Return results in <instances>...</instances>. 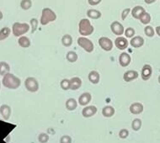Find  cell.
<instances>
[{
	"mask_svg": "<svg viewBox=\"0 0 160 143\" xmlns=\"http://www.w3.org/2000/svg\"><path fill=\"white\" fill-rule=\"evenodd\" d=\"M2 84L8 89H17L21 85V80L13 73L8 72L3 76Z\"/></svg>",
	"mask_w": 160,
	"mask_h": 143,
	"instance_id": "obj_1",
	"label": "cell"
},
{
	"mask_svg": "<svg viewBox=\"0 0 160 143\" xmlns=\"http://www.w3.org/2000/svg\"><path fill=\"white\" fill-rule=\"evenodd\" d=\"M94 31V26L88 19H82L78 23V32L82 36H88Z\"/></svg>",
	"mask_w": 160,
	"mask_h": 143,
	"instance_id": "obj_2",
	"label": "cell"
},
{
	"mask_svg": "<svg viewBox=\"0 0 160 143\" xmlns=\"http://www.w3.org/2000/svg\"><path fill=\"white\" fill-rule=\"evenodd\" d=\"M31 29V25L27 23L14 22L12 26V33L14 36L19 37L26 34Z\"/></svg>",
	"mask_w": 160,
	"mask_h": 143,
	"instance_id": "obj_3",
	"label": "cell"
},
{
	"mask_svg": "<svg viewBox=\"0 0 160 143\" xmlns=\"http://www.w3.org/2000/svg\"><path fill=\"white\" fill-rule=\"evenodd\" d=\"M57 19V14L52 9L49 8H44L42 9V17L40 22L42 25H47L50 22H53Z\"/></svg>",
	"mask_w": 160,
	"mask_h": 143,
	"instance_id": "obj_4",
	"label": "cell"
},
{
	"mask_svg": "<svg viewBox=\"0 0 160 143\" xmlns=\"http://www.w3.org/2000/svg\"><path fill=\"white\" fill-rule=\"evenodd\" d=\"M78 45L80 47H82L86 52L91 53L94 51V44L93 42L88 39L86 36H81L78 39Z\"/></svg>",
	"mask_w": 160,
	"mask_h": 143,
	"instance_id": "obj_5",
	"label": "cell"
},
{
	"mask_svg": "<svg viewBox=\"0 0 160 143\" xmlns=\"http://www.w3.org/2000/svg\"><path fill=\"white\" fill-rule=\"evenodd\" d=\"M25 87L29 92L36 93L39 90V83L35 77H29L25 81Z\"/></svg>",
	"mask_w": 160,
	"mask_h": 143,
	"instance_id": "obj_6",
	"label": "cell"
},
{
	"mask_svg": "<svg viewBox=\"0 0 160 143\" xmlns=\"http://www.w3.org/2000/svg\"><path fill=\"white\" fill-rule=\"evenodd\" d=\"M98 42H99V47L105 52H111V50L113 49V42L108 37L102 36L99 39Z\"/></svg>",
	"mask_w": 160,
	"mask_h": 143,
	"instance_id": "obj_7",
	"label": "cell"
},
{
	"mask_svg": "<svg viewBox=\"0 0 160 143\" xmlns=\"http://www.w3.org/2000/svg\"><path fill=\"white\" fill-rule=\"evenodd\" d=\"M111 30L114 35L119 36H122L125 32L124 26L118 21H114V22L111 23Z\"/></svg>",
	"mask_w": 160,
	"mask_h": 143,
	"instance_id": "obj_8",
	"label": "cell"
},
{
	"mask_svg": "<svg viewBox=\"0 0 160 143\" xmlns=\"http://www.w3.org/2000/svg\"><path fill=\"white\" fill-rule=\"evenodd\" d=\"M152 67H151V65H149V64H145V65L142 67V79L144 80V81H148V80L150 79V77H152Z\"/></svg>",
	"mask_w": 160,
	"mask_h": 143,
	"instance_id": "obj_9",
	"label": "cell"
},
{
	"mask_svg": "<svg viewBox=\"0 0 160 143\" xmlns=\"http://www.w3.org/2000/svg\"><path fill=\"white\" fill-rule=\"evenodd\" d=\"M128 45H129V42L127 40V38L123 37V36H119L115 41V46L119 50L127 49L128 47Z\"/></svg>",
	"mask_w": 160,
	"mask_h": 143,
	"instance_id": "obj_10",
	"label": "cell"
},
{
	"mask_svg": "<svg viewBox=\"0 0 160 143\" xmlns=\"http://www.w3.org/2000/svg\"><path fill=\"white\" fill-rule=\"evenodd\" d=\"M131 61H132L131 56L127 52H122L119 57V63L122 67H127L129 66Z\"/></svg>",
	"mask_w": 160,
	"mask_h": 143,
	"instance_id": "obj_11",
	"label": "cell"
},
{
	"mask_svg": "<svg viewBox=\"0 0 160 143\" xmlns=\"http://www.w3.org/2000/svg\"><path fill=\"white\" fill-rule=\"evenodd\" d=\"M139 76V73L138 72L135 71V70H129V71H127L123 75V79H124L125 82L127 83H130L133 80L137 79Z\"/></svg>",
	"mask_w": 160,
	"mask_h": 143,
	"instance_id": "obj_12",
	"label": "cell"
},
{
	"mask_svg": "<svg viewBox=\"0 0 160 143\" xmlns=\"http://www.w3.org/2000/svg\"><path fill=\"white\" fill-rule=\"evenodd\" d=\"M97 113V108L94 105L86 106L82 110V115L84 118H89L94 116Z\"/></svg>",
	"mask_w": 160,
	"mask_h": 143,
	"instance_id": "obj_13",
	"label": "cell"
},
{
	"mask_svg": "<svg viewBox=\"0 0 160 143\" xmlns=\"http://www.w3.org/2000/svg\"><path fill=\"white\" fill-rule=\"evenodd\" d=\"M12 113V110L10 106L8 105H3L0 106V114L3 118V120L8 121L10 118Z\"/></svg>",
	"mask_w": 160,
	"mask_h": 143,
	"instance_id": "obj_14",
	"label": "cell"
},
{
	"mask_svg": "<svg viewBox=\"0 0 160 143\" xmlns=\"http://www.w3.org/2000/svg\"><path fill=\"white\" fill-rule=\"evenodd\" d=\"M92 99V95L90 93H83L79 96L78 98V104L82 106H86L87 105H88Z\"/></svg>",
	"mask_w": 160,
	"mask_h": 143,
	"instance_id": "obj_15",
	"label": "cell"
},
{
	"mask_svg": "<svg viewBox=\"0 0 160 143\" xmlns=\"http://www.w3.org/2000/svg\"><path fill=\"white\" fill-rule=\"evenodd\" d=\"M129 110L130 112L132 115H140L143 111V105L141 103L136 102V103H133L131 105Z\"/></svg>",
	"mask_w": 160,
	"mask_h": 143,
	"instance_id": "obj_16",
	"label": "cell"
},
{
	"mask_svg": "<svg viewBox=\"0 0 160 143\" xmlns=\"http://www.w3.org/2000/svg\"><path fill=\"white\" fill-rule=\"evenodd\" d=\"M130 44L133 48H140L144 45V39L140 36H133L130 42Z\"/></svg>",
	"mask_w": 160,
	"mask_h": 143,
	"instance_id": "obj_17",
	"label": "cell"
},
{
	"mask_svg": "<svg viewBox=\"0 0 160 143\" xmlns=\"http://www.w3.org/2000/svg\"><path fill=\"white\" fill-rule=\"evenodd\" d=\"M146 11L145 10V8L143 7H142V6H135L134 8L132 9V15L134 19H139L140 16H141L142 14H143L144 12Z\"/></svg>",
	"mask_w": 160,
	"mask_h": 143,
	"instance_id": "obj_18",
	"label": "cell"
},
{
	"mask_svg": "<svg viewBox=\"0 0 160 143\" xmlns=\"http://www.w3.org/2000/svg\"><path fill=\"white\" fill-rule=\"evenodd\" d=\"M70 89L72 90H77L82 86V80L78 77H73L70 79Z\"/></svg>",
	"mask_w": 160,
	"mask_h": 143,
	"instance_id": "obj_19",
	"label": "cell"
},
{
	"mask_svg": "<svg viewBox=\"0 0 160 143\" xmlns=\"http://www.w3.org/2000/svg\"><path fill=\"white\" fill-rule=\"evenodd\" d=\"M88 78L89 80V82L93 84H97L99 83L100 80V76L99 73L97 71H91L88 75Z\"/></svg>",
	"mask_w": 160,
	"mask_h": 143,
	"instance_id": "obj_20",
	"label": "cell"
},
{
	"mask_svg": "<svg viewBox=\"0 0 160 143\" xmlns=\"http://www.w3.org/2000/svg\"><path fill=\"white\" fill-rule=\"evenodd\" d=\"M18 43H19V47H21L22 48H29L31 45V40L28 38L27 36H19V40H18Z\"/></svg>",
	"mask_w": 160,
	"mask_h": 143,
	"instance_id": "obj_21",
	"label": "cell"
},
{
	"mask_svg": "<svg viewBox=\"0 0 160 143\" xmlns=\"http://www.w3.org/2000/svg\"><path fill=\"white\" fill-rule=\"evenodd\" d=\"M116 113V110L114 109V107L111 106V105H107L103 108L102 110V115L106 118H110L111 116H113Z\"/></svg>",
	"mask_w": 160,
	"mask_h": 143,
	"instance_id": "obj_22",
	"label": "cell"
},
{
	"mask_svg": "<svg viewBox=\"0 0 160 143\" xmlns=\"http://www.w3.org/2000/svg\"><path fill=\"white\" fill-rule=\"evenodd\" d=\"M66 108L67 110H69V111H72V110H75L78 107V102L76 101V99H73V98H71V99H68L66 101Z\"/></svg>",
	"mask_w": 160,
	"mask_h": 143,
	"instance_id": "obj_23",
	"label": "cell"
},
{
	"mask_svg": "<svg viewBox=\"0 0 160 143\" xmlns=\"http://www.w3.org/2000/svg\"><path fill=\"white\" fill-rule=\"evenodd\" d=\"M87 16L92 19H98L101 18L102 14L99 10H97V9H88L87 11Z\"/></svg>",
	"mask_w": 160,
	"mask_h": 143,
	"instance_id": "obj_24",
	"label": "cell"
},
{
	"mask_svg": "<svg viewBox=\"0 0 160 143\" xmlns=\"http://www.w3.org/2000/svg\"><path fill=\"white\" fill-rule=\"evenodd\" d=\"M10 71V66L6 62H0V76H4Z\"/></svg>",
	"mask_w": 160,
	"mask_h": 143,
	"instance_id": "obj_25",
	"label": "cell"
},
{
	"mask_svg": "<svg viewBox=\"0 0 160 143\" xmlns=\"http://www.w3.org/2000/svg\"><path fill=\"white\" fill-rule=\"evenodd\" d=\"M11 33V30L8 27H3L0 30V42L4 41L9 36Z\"/></svg>",
	"mask_w": 160,
	"mask_h": 143,
	"instance_id": "obj_26",
	"label": "cell"
},
{
	"mask_svg": "<svg viewBox=\"0 0 160 143\" xmlns=\"http://www.w3.org/2000/svg\"><path fill=\"white\" fill-rule=\"evenodd\" d=\"M62 43L64 47H71V45L72 44V37L68 34H66L62 36Z\"/></svg>",
	"mask_w": 160,
	"mask_h": 143,
	"instance_id": "obj_27",
	"label": "cell"
},
{
	"mask_svg": "<svg viewBox=\"0 0 160 143\" xmlns=\"http://www.w3.org/2000/svg\"><path fill=\"white\" fill-rule=\"evenodd\" d=\"M66 58L69 62H72V63H73V62H77L78 57V54L75 52L70 51V52H68L67 53Z\"/></svg>",
	"mask_w": 160,
	"mask_h": 143,
	"instance_id": "obj_28",
	"label": "cell"
},
{
	"mask_svg": "<svg viewBox=\"0 0 160 143\" xmlns=\"http://www.w3.org/2000/svg\"><path fill=\"white\" fill-rule=\"evenodd\" d=\"M139 19H140V21L142 22V24L147 25L148 24L150 23V21H151V15H150L148 13H147V12L145 11L143 14L140 16Z\"/></svg>",
	"mask_w": 160,
	"mask_h": 143,
	"instance_id": "obj_29",
	"label": "cell"
},
{
	"mask_svg": "<svg viewBox=\"0 0 160 143\" xmlns=\"http://www.w3.org/2000/svg\"><path fill=\"white\" fill-rule=\"evenodd\" d=\"M142 121L140 119H135V120H133L132 123V128L133 131H138L139 130L142 128Z\"/></svg>",
	"mask_w": 160,
	"mask_h": 143,
	"instance_id": "obj_30",
	"label": "cell"
},
{
	"mask_svg": "<svg viewBox=\"0 0 160 143\" xmlns=\"http://www.w3.org/2000/svg\"><path fill=\"white\" fill-rule=\"evenodd\" d=\"M32 7V1L31 0H21L20 2V8L24 10H29Z\"/></svg>",
	"mask_w": 160,
	"mask_h": 143,
	"instance_id": "obj_31",
	"label": "cell"
},
{
	"mask_svg": "<svg viewBox=\"0 0 160 143\" xmlns=\"http://www.w3.org/2000/svg\"><path fill=\"white\" fill-rule=\"evenodd\" d=\"M144 33H145V35H146L148 37H152V36H154L155 30L152 26L147 25L146 27L144 28Z\"/></svg>",
	"mask_w": 160,
	"mask_h": 143,
	"instance_id": "obj_32",
	"label": "cell"
},
{
	"mask_svg": "<svg viewBox=\"0 0 160 143\" xmlns=\"http://www.w3.org/2000/svg\"><path fill=\"white\" fill-rule=\"evenodd\" d=\"M70 86H71L70 80L67 79V78L62 79L61 81V83H60V87L63 90H68V89H70Z\"/></svg>",
	"mask_w": 160,
	"mask_h": 143,
	"instance_id": "obj_33",
	"label": "cell"
},
{
	"mask_svg": "<svg viewBox=\"0 0 160 143\" xmlns=\"http://www.w3.org/2000/svg\"><path fill=\"white\" fill-rule=\"evenodd\" d=\"M30 23H31V33H35L37 30V27H38V19H36V18H33L30 20Z\"/></svg>",
	"mask_w": 160,
	"mask_h": 143,
	"instance_id": "obj_34",
	"label": "cell"
},
{
	"mask_svg": "<svg viewBox=\"0 0 160 143\" xmlns=\"http://www.w3.org/2000/svg\"><path fill=\"white\" fill-rule=\"evenodd\" d=\"M124 34L127 38H132L133 36H135V30L132 27L127 28L125 30Z\"/></svg>",
	"mask_w": 160,
	"mask_h": 143,
	"instance_id": "obj_35",
	"label": "cell"
},
{
	"mask_svg": "<svg viewBox=\"0 0 160 143\" xmlns=\"http://www.w3.org/2000/svg\"><path fill=\"white\" fill-rule=\"evenodd\" d=\"M38 141L41 143H47L49 141V136L47 133H41L38 136Z\"/></svg>",
	"mask_w": 160,
	"mask_h": 143,
	"instance_id": "obj_36",
	"label": "cell"
},
{
	"mask_svg": "<svg viewBox=\"0 0 160 143\" xmlns=\"http://www.w3.org/2000/svg\"><path fill=\"white\" fill-rule=\"evenodd\" d=\"M129 136V131L127 129H122L119 131V136L122 139H127Z\"/></svg>",
	"mask_w": 160,
	"mask_h": 143,
	"instance_id": "obj_37",
	"label": "cell"
},
{
	"mask_svg": "<svg viewBox=\"0 0 160 143\" xmlns=\"http://www.w3.org/2000/svg\"><path fill=\"white\" fill-rule=\"evenodd\" d=\"M72 139L70 136H62L60 138V143H72Z\"/></svg>",
	"mask_w": 160,
	"mask_h": 143,
	"instance_id": "obj_38",
	"label": "cell"
},
{
	"mask_svg": "<svg viewBox=\"0 0 160 143\" xmlns=\"http://www.w3.org/2000/svg\"><path fill=\"white\" fill-rule=\"evenodd\" d=\"M132 11V9L130 8H125V9H123V11H122V19H123V20H125V19H127V17L129 15L130 12Z\"/></svg>",
	"mask_w": 160,
	"mask_h": 143,
	"instance_id": "obj_39",
	"label": "cell"
},
{
	"mask_svg": "<svg viewBox=\"0 0 160 143\" xmlns=\"http://www.w3.org/2000/svg\"><path fill=\"white\" fill-rule=\"evenodd\" d=\"M102 0H88V3L92 6H96L101 3Z\"/></svg>",
	"mask_w": 160,
	"mask_h": 143,
	"instance_id": "obj_40",
	"label": "cell"
},
{
	"mask_svg": "<svg viewBox=\"0 0 160 143\" xmlns=\"http://www.w3.org/2000/svg\"><path fill=\"white\" fill-rule=\"evenodd\" d=\"M157 0H144V2L148 4H151V3H153L154 2H156Z\"/></svg>",
	"mask_w": 160,
	"mask_h": 143,
	"instance_id": "obj_41",
	"label": "cell"
},
{
	"mask_svg": "<svg viewBox=\"0 0 160 143\" xmlns=\"http://www.w3.org/2000/svg\"><path fill=\"white\" fill-rule=\"evenodd\" d=\"M155 31H156V33L158 34V36H160V26H157L156 29H155Z\"/></svg>",
	"mask_w": 160,
	"mask_h": 143,
	"instance_id": "obj_42",
	"label": "cell"
},
{
	"mask_svg": "<svg viewBox=\"0 0 160 143\" xmlns=\"http://www.w3.org/2000/svg\"><path fill=\"white\" fill-rule=\"evenodd\" d=\"M3 13H2V11L0 10V20H1V19H3Z\"/></svg>",
	"mask_w": 160,
	"mask_h": 143,
	"instance_id": "obj_43",
	"label": "cell"
},
{
	"mask_svg": "<svg viewBox=\"0 0 160 143\" xmlns=\"http://www.w3.org/2000/svg\"><path fill=\"white\" fill-rule=\"evenodd\" d=\"M158 83H160V76H159V77H158Z\"/></svg>",
	"mask_w": 160,
	"mask_h": 143,
	"instance_id": "obj_44",
	"label": "cell"
},
{
	"mask_svg": "<svg viewBox=\"0 0 160 143\" xmlns=\"http://www.w3.org/2000/svg\"><path fill=\"white\" fill-rule=\"evenodd\" d=\"M1 83H2L0 82V89H1Z\"/></svg>",
	"mask_w": 160,
	"mask_h": 143,
	"instance_id": "obj_45",
	"label": "cell"
},
{
	"mask_svg": "<svg viewBox=\"0 0 160 143\" xmlns=\"http://www.w3.org/2000/svg\"><path fill=\"white\" fill-rule=\"evenodd\" d=\"M159 71H160V69H159Z\"/></svg>",
	"mask_w": 160,
	"mask_h": 143,
	"instance_id": "obj_46",
	"label": "cell"
}]
</instances>
